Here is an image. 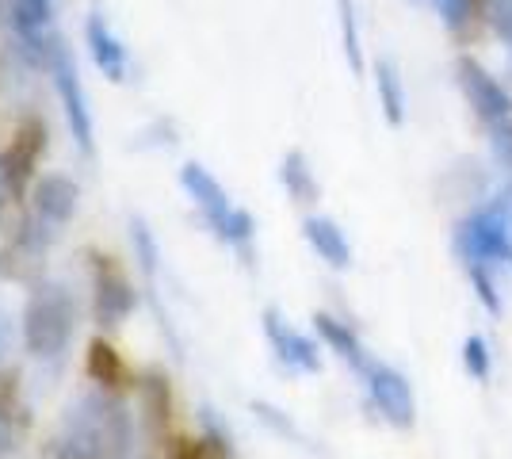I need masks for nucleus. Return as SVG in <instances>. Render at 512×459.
Here are the masks:
<instances>
[{
    "label": "nucleus",
    "mask_w": 512,
    "mask_h": 459,
    "mask_svg": "<svg viewBox=\"0 0 512 459\" xmlns=\"http://www.w3.org/2000/svg\"><path fill=\"white\" fill-rule=\"evenodd\" d=\"M130 448V417L107 391H88L65 406L58 433L43 459H123Z\"/></svg>",
    "instance_id": "nucleus-1"
},
{
    "label": "nucleus",
    "mask_w": 512,
    "mask_h": 459,
    "mask_svg": "<svg viewBox=\"0 0 512 459\" xmlns=\"http://www.w3.org/2000/svg\"><path fill=\"white\" fill-rule=\"evenodd\" d=\"M77 333V299L62 280H39L23 306V345L39 360H58Z\"/></svg>",
    "instance_id": "nucleus-2"
},
{
    "label": "nucleus",
    "mask_w": 512,
    "mask_h": 459,
    "mask_svg": "<svg viewBox=\"0 0 512 459\" xmlns=\"http://www.w3.org/2000/svg\"><path fill=\"white\" fill-rule=\"evenodd\" d=\"M77 184L69 176L50 173L35 184V199H31V219L23 222L20 238H16V257H23V264L39 261L50 241L62 234V226L77 215Z\"/></svg>",
    "instance_id": "nucleus-3"
},
{
    "label": "nucleus",
    "mask_w": 512,
    "mask_h": 459,
    "mask_svg": "<svg viewBox=\"0 0 512 459\" xmlns=\"http://www.w3.org/2000/svg\"><path fill=\"white\" fill-rule=\"evenodd\" d=\"M180 184H184V192L192 196V203L203 211V219H207V226H211L218 238L226 241V245H237V249H249L253 230H256L253 215L234 207V199L226 196V188L214 180L207 165L188 161V165L180 169Z\"/></svg>",
    "instance_id": "nucleus-4"
},
{
    "label": "nucleus",
    "mask_w": 512,
    "mask_h": 459,
    "mask_svg": "<svg viewBox=\"0 0 512 459\" xmlns=\"http://www.w3.org/2000/svg\"><path fill=\"white\" fill-rule=\"evenodd\" d=\"M455 249H459L463 264H486V268L505 264V268H512V199L470 215L455 230Z\"/></svg>",
    "instance_id": "nucleus-5"
},
{
    "label": "nucleus",
    "mask_w": 512,
    "mask_h": 459,
    "mask_svg": "<svg viewBox=\"0 0 512 459\" xmlns=\"http://www.w3.org/2000/svg\"><path fill=\"white\" fill-rule=\"evenodd\" d=\"M46 73L54 77V88H58V100H62L65 123H69V134L73 142L85 153H92V138H96V123H92V108H88V92L81 85V73H77V62L73 54L65 50L62 39H54L50 50H46Z\"/></svg>",
    "instance_id": "nucleus-6"
},
{
    "label": "nucleus",
    "mask_w": 512,
    "mask_h": 459,
    "mask_svg": "<svg viewBox=\"0 0 512 459\" xmlns=\"http://www.w3.org/2000/svg\"><path fill=\"white\" fill-rule=\"evenodd\" d=\"M46 150V123L39 115H27L12 131L8 150L0 153V192L8 199H20L35 176V165Z\"/></svg>",
    "instance_id": "nucleus-7"
},
{
    "label": "nucleus",
    "mask_w": 512,
    "mask_h": 459,
    "mask_svg": "<svg viewBox=\"0 0 512 459\" xmlns=\"http://www.w3.org/2000/svg\"><path fill=\"white\" fill-rule=\"evenodd\" d=\"M92 261V291H96V318L100 326H123L138 303V291L127 280V272L115 264V257L88 253Z\"/></svg>",
    "instance_id": "nucleus-8"
},
{
    "label": "nucleus",
    "mask_w": 512,
    "mask_h": 459,
    "mask_svg": "<svg viewBox=\"0 0 512 459\" xmlns=\"http://www.w3.org/2000/svg\"><path fill=\"white\" fill-rule=\"evenodd\" d=\"M455 77H459V88H463L467 104L486 127L497 123V119H505V115H512V96L474 58H459L455 62Z\"/></svg>",
    "instance_id": "nucleus-9"
},
{
    "label": "nucleus",
    "mask_w": 512,
    "mask_h": 459,
    "mask_svg": "<svg viewBox=\"0 0 512 459\" xmlns=\"http://www.w3.org/2000/svg\"><path fill=\"white\" fill-rule=\"evenodd\" d=\"M367 391H371V402L379 406V414L398 425V429H409L413 417H417V406H413V391H409L406 375L386 368V364H371L367 368Z\"/></svg>",
    "instance_id": "nucleus-10"
},
{
    "label": "nucleus",
    "mask_w": 512,
    "mask_h": 459,
    "mask_svg": "<svg viewBox=\"0 0 512 459\" xmlns=\"http://www.w3.org/2000/svg\"><path fill=\"white\" fill-rule=\"evenodd\" d=\"M85 43H88V54H92L96 69L104 73L107 81L123 85V81L130 77V50L123 46V39L115 35V27H111V20H107L100 8H92V12H88Z\"/></svg>",
    "instance_id": "nucleus-11"
},
{
    "label": "nucleus",
    "mask_w": 512,
    "mask_h": 459,
    "mask_svg": "<svg viewBox=\"0 0 512 459\" xmlns=\"http://www.w3.org/2000/svg\"><path fill=\"white\" fill-rule=\"evenodd\" d=\"M264 337H268L272 352H276L287 368H295V372H318L321 368L318 345L310 337H302L295 326H287L279 318V310H264Z\"/></svg>",
    "instance_id": "nucleus-12"
},
{
    "label": "nucleus",
    "mask_w": 512,
    "mask_h": 459,
    "mask_svg": "<svg viewBox=\"0 0 512 459\" xmlns=\"http://www.w3.org/2000/svg\"><path fill=\"white\" fill-rule=\"evenodd\" d=\"M50 23H54V0H12V27L39 62H46V50L58 39Z\"/></svg>",
    "instance_id": "nucleus-13"
},
{
    "label": "nucleus",
    "mask_w": 512,
    "mask_h": 459,
    "mask_svg": "<svg viewBox=\"0 0 512 459\" xmlns=\"http://www.w3.org/2000/svg\"><path fill=\"white\" fill-rule=\"evenodd\" d=\"M302 238L310 241V249H314L329 268H348V264H352V245H348L344 230L333 219L310 215V219L302 222Z\"/></svg>",
    "instance_id": "nucleus-14"
},
{
    "label": "nucleus",
    "mask_w": 512,
    "mask_h": 459,
    "mask_svg": "<svg viewBox=\"0 0 512 459\" xmlns=\"http://www.w3.org/2000/svg\"><path fill=\"white\" fill-rule=\"evenodd\" d=\"M314 326H318V333H321V341L329 345V349L341 356L348 368H356L360 375H367V368L375 364L371 356H367V349L360 345V337L352 333V329L344 326V322H337V318H329V314H318L314 318Z\"/></svg>",
    "instance_id": "nucleus-15"
},
{
    "label": "nucleus",
    "mask_w": 512,
    "mask_h": 459,
    "mask_svg": "<svg viewBox=\"0 0 512 459\" xmlns=\"http://www.w3.org/2000/svg\"><path fill=\"white\" fill-rule=\"evenodd\" d=\"M88 375H92V383H100L104 391H119V387H127V364H123V356L107 345L104 337H96L92 345H88Z\"/></svg>",
    "instance_id": "nucleus-16"
},
{
    "label": "nucleus",
    "mask_w": 512,
    "mask_h": 459,
    "mask_svg": "<svg viewBox=\"0 0 512 459\" xmlns=\"http://www.w3.org/2000/svg\"><path fill=\"white\" fill-rule=\"evenodd\" d=\"M375 85H379L386 123L402 127V119H406V88H402V73H398V66H394L390 58H379V62H375Z\"/></svg>",
    "instance_id": "nucleus-17"
},
{
    "label": "nucleus",
    "mask_w": 512,
    "mask_h": 459,
    "mask_svg": "<svg viewBox=\"0 0 512 459\" xmlns=\"http://www.w3.org/2000/svg\"><path fill=\"white\" fill-rule=\"evenodd\" d=\"M279 180H283L287 196L295 199V203H314L318 199V180H314V169H310L306 153L299 150L287 153L283 165H279Z\"/></svg>",
    "instance_id": "nucleus-18"
},
{
    "label": "nucleus",
    "mask_w": 512,
    "mask_h": 459,
    "mask_svg": "<svg viewBox=\"0 0 512 459\" xmlns=\"http://www.w3.org/2000/svg\"><path fill=\"white\" fill-rule=\"evenodd\" d=\"M337 16H341L344 58H348L352 73L360 77L363 73V46H360V23H356V4H352V0H337Z\"/></svg>",
    "instance_id": "nucleus-19"
},
{
    "label": "nucleus",
    "mask_w": 512,
    "mask_h": 459,
    "mask_svg": "<svg viewBox=\"0 0 512 459\" xmlns=\"http://www.w3.org/2000/svg\"><path fill=\"white\" fill-rule=\"evenodd\" d=\"M130 241H134V253H138L142 272H146L150 280H157V261H161V253H157V241H153L146 219H130Z\"/></svg>",
    "instance_id": "nucleus-20"
},
{
    "label": "nucleus",
    "mask_w": 512,
    "mask_h": 459,
    "mask_svg": "<svg viewBox=\"0 0 512 459\" xmlns=\"http://www.w3.org/2000/svg\"><path fill=\"white\" fill-rule=\"evenodd\" d=\"M428 4L440 12V20L448 23L451 31H463L478 12V0H428Z\"/></svg>",
    "instance_id": "nucleus-21"
},
{
    "label": "nucleus",
    "mask_w": 512,
    "mask_h": 459,
    "mask_svg": "<svg viewBox=\"0 0 512 459\" xmlns=\"http://www.w3.org/2000/svg\"><path fill=\"white\" fill-rule=\"evenodd\" d=\"M482 12H486L493 35L512 50V0H482Z\"/></svg>",
    "instance_id": "nucleus-22"
},
{
    "label": "nucleus",
    "mask_w": 512,
    "mask_h": 459,
    "mask_svg": "<svg viewBox=\"0 0 512 459\" xmlns=\"http://www.w3.org/2000/svg\"><path fill=\"white\" fill-rule=\"evenodd\" d=\"M470 272V284L478 291V299L490 306V314H501V295H497V287H493V276L486 264H467Z\"/></svg>",
    "instance_id": "nucleus-23"
},
{
    "label": "nucleus",
    "mask_w": 512,
    "mask_h": 459,
    "mask_svg": "<svg viewBox=\"0 0 512 459\" xmlns=\"http://www.w3.org/2000/svg\"><path fill=\"white\" fill-rule=\"evenodd\" d=\"M486 131H490V146H493V153H497V161L512 173V115L490 123Z\"/></svg>",
    "instance_id": "nucleus-24"
},
{
    "label": "nucleus",
    "mask_w": 512,
    "mask_h": 459,
    "mask_svg": "<svg viewBox=\"0 0 512 459\" xmlns=\"http://www.w3.org/2000/svg\"><path fill=\"white\" fill-rule=\"evenodd\" d=\"M172 459H226L222 440H180Z\"/></svg>",
    "instance_id": "nucleus-25"
},
{
    "label": "nucleus",
    "mask_w": 512,
    "mask_h": 459,
    "mask_svg": "<svg viewBox=\"0 0 512 459\" xmlns=\"http://www.w3.org/2000/svg\"><path fill=\"white\" fill-rule=\"evenodd\" d=\"M463 356H467V372L474 375V379H486V375H490V352H486V341H482V337H467Z\"/></svg>",
    "instance_id": "nucleus-26"
},
{
    "label": "nucleus",
    "mask_w": 512,
    "mask_h": 459,
    "mask_svg": "<svg viewBox=\"0 0 512 459\" xmlns=\"http://www.w3.org/2000/svg\"><path fill=\"white\" fill-rule=\"evenodd\" d=\"M8 349H12V318L0 310V360L8 356Z\"/></svg>",
    "instance_id": "nucleus-27"
},
{
    "label": "nucleus",
    "mask_w": 512,
    "mask_h": 459,
    "mask_svg": "<svg viewBox=\"0 0 512 459\" xmlns=\"http://www.w3.org/2000/svg\"><path fill=\"white\" fill-rule=\"evenodd\" d=\"M8 448H12V433H8V425H4V421H0V456H4V452H8Z\"/></svg>",
    "instance_id": "nucleus-28"
}]
</instances>
